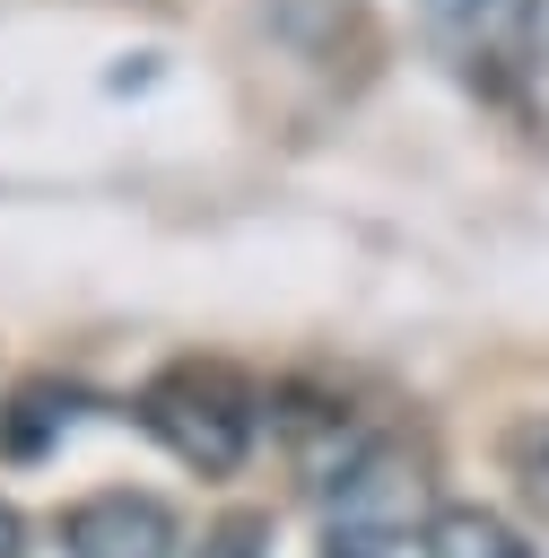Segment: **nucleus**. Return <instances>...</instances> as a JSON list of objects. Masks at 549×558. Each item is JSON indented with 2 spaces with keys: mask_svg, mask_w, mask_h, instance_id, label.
<instances>
[{
  "mask_svg": "<svg viewBox=\"0 0 549 558\" xmlns=\"http://www.w3.org/2000/svg\"><path fill=\"white\" fill-rule=\"evenodd\" d=\"M131 418H139L183 471H200V480H235V471L253 462V445H261V392H253L235 366H218V357H174V366H157V375L139 384Z\"/></svg>",
  "mask_w": 549,
  "mask_h": 558,
  "instance_id": "obj_1",
  "label": "nucleus"
},
{
  "mask_svg": "<svg viewBox=\"0 0 549 558\" xmlns=\"http://www.w3.org/2000/svg\"><path fill=\"white\" fill-rule=\"evenodd\" d=\"M0 558H26V514L0 497Z\"/></svg>",
  "mask_w": 549,
  "mask_h": 558,
  "instance_id": "obj_6",
  "label": "nucleus"
},
{
  "mask_svg": "<svg viewBox=\"0 0 549 558\" xmlns=\"http://www.w3.org/2000/svg\"><path fill=\"white\" fill-rule=\"evenodd\" d=\"M322 558H375V549H322Z\"/></svg>",
  "mask_w": 549,
  "mask_h": 558,
  "instance_id": "obj_7",
  "label": "nucleus"
},
{
  "mask_svg": "<svg viewBox=\"0 0 549 558\" xmlns=\"http://www.w3.org/2000/svg\"><path fill=\"white\" fill-rule=\"evenodd\" d=\"M427 35L479 96H532L549 70V0H418Z\"/></svg>",
  "mask_w": 549,
  "mask_h": 558,
  "instance_id": "obj_2",
  "label": "nucleus"
},
{
  "mask_svg": "<svg viewBox=\"0 0 549 558\" xmlns=\"http://www.w3.org/2000/svg\"><path fill=\"white\" fill-rule=\"evenodd\" d=\"M183 558H270V523H261V514H227V523H209L200 549H183Z\"/></svg>",
  "mask_w": 549,
  "mask_h": 558,
  "instance_id": "obj_5",
  "label": "nucleus"
},
{
  "mask_svg": "<svg viewBox=\"0 0 549 558\" xmlns=\"http://www.w3.org/2000/svg\"><path fill=\"white\" fill-rule=\"evenodd\" d=\"M61 558H183V514L157 488H87L61 506Z\"/></svg>",
  "mask_w": 549,
  "mask_h": 558,
  "instance_id": "obj_3",
  "label": "nucleus"
},
{
  "mask_svg": "<svg viewBox=\"0 0 549 558\" xmlns=\"http://www.w3.org/2000/svg\"><path fill=\"white\" fill-rule=\"evenodd\" d=\"M418 558H532V541H523V532H514L497 506L453 497V506H436V514H427Z\"/></svg>",
  "mask_w": 549,
  "mask_h": 558,
  "instance_id": "obj_4",
  "label": "nucleus"
}]
</instances>
